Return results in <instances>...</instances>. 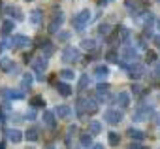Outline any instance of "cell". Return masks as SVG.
Returning a JSON list of instances; mask_svg holds the SVG:
<instances>
[{
    "label": "cell",
    "instance_id": "14",
    "mask_svg": "<svg viewBox=\"0 0 160 149\" xmlns=\"http://www.w3.org/2000/svg\"><path fill=\"white\" fill-rule=\"evenodd\" d=\"M53 113L58 115V117H62V119H68V117L72 115V110H70L68 106H57V110H55Z\"/></svg>",
    "mask_w": 160,
    "mask_h": 149
},
{
    "label": "cell",
    "instance_id": "26",
    "mask_svg": "<svg viewBox=\"0 0 160 149\" xmlns=\"http://www.w3.org/2000/svg\"><path fill=\"white\" fill-rule=\"evenodd\" d=\"M128 134H130V138H134V140H143V132L138 130V128H130Z\"/></svg>",
    "mask_w": 160,
    "mask_h": 149
},
{
    "label": "cell",
    "instance_id": "10",
    "mask_svg": "<svg viewBox=\"0 0 160 149\" xmlns=\"http://www.w3.org/2000/svg\"><path fill=\"white\" fill-rule=\"evenodd\" d=\"M130 78L132 80H138V78H141L143 76V74H145V66L143 64H139V62H136V64H132L130 66Z\"/></svg>",
    "mask_w": 160,
    "mask_h": 149
},
{
    "label": "cell",
    "instance_id": "35",
    "mask_svg": "<svg viewBox=\"0 0 160 149\" xmlns=\"http://www.w3.org/2000/svg\"><path fill=\"white\" fill-rule=\"evenodd\" d=\"M27 119H28V121H34V119H36V113H34V110H30V111L27 113Z\"/></svg>",
    "mask_w": 160,
    "mask_h": 149
},
{
    "label": "cell",
    "instance_id": "31",
    "mask_svg": "<svg viewBox=\"0 0 160 149\" xmlns=\"http://www.w3.org/2000/svg\"><path fill=\"white\" fill-rule=\"evenodd\" d=\"M32 81H34V78L30 76V74H25V78H23V89L30 87V85H32Z\"/></svg>",
    "mask_w": 160,
    "mask_h": 149
},
{
    "label": "cell",
    "instance_id": "2",
    "mask_svg": "<svg viewBox=\"0 0 160 149\" xmlns=\"http://www.w3.org/2000/svg\"><path fill=\"white\" fill-rule=\"evenodd\" d=\"M32 68L36 72V80L38 81H43V70L47 68V57H38L32 60Z\"/></svg>",
    "mask_w": 160,
    "mask_h": 149
},
{
    "label": "cell",
    "instance_id": "11",
    "mask_svg": "<svg viewBox=\"0 0 160 149\" xmlns=\"http://www.w3.org/2000/svg\"><path fill=\"white\" fill-rule=\"evenodd\" d=\"M108 76H109V68L108 66H104V64H100V66H96L94 68V78L96 80H108Z\"/></svg>",
    "mask_w": 160,
    "mask_h": 149
},
{
    "label": "cell",
    "instance_id": "21",
    "mask_svg": "<svg viewBox=\"0 0 160 149\" xmlns=\"http://www.w3.org/2000/svg\"><path fill=\"white\" fill-rule=\"evenodd\" d=\"M2 95L8 96V98H23V96H25L23 91H15V89H12V91H2Z\"/></svg>",
    "mask_w": 160,
    "mask_h": 149
},
{
    "label": "cell",
    "instance_id": "41",
    "mask_svg": "<svg viewBox=\"0 0 160 149\" xmlns=\"http://www.w3.org/2000/svg\"><path fill=\"white\" fill-rule=\"evenodd\" d=\"M156 27H158V30H160V19H158V21H156Z\"/></svg>",
    "mask_w": 160,
    "mask_h": 149
},
{
    "label": "cell",
    "instance_id": "20",
    "mask_svg": "<svg viewBox=\"0 0 160 149\" xmlns=\"http://www.w3.org/2000/svg\"><path fill=\"white\" fill-rule=\"evenodd\" d=\"M79 141H81V145H83V147H87V149H89V147L92 145V136H91L89 132H85V134H81Z\"/></svg>",
    "mask_w": 160,
    "mask_h": 149
},
{
    "label": "cell",
    "instance_id": "9",
    "mask_svg": "<svg viewBox=\"0 0 160 149\" xmlns=\"http://www.w3.org/2000/svg\"><path fill=\"white\" fill-rule=\"evenodd\" d=\"M79 104H81V108H85L87 113H94V111L98 110V102H96L94 98H85V100L79 98Z\"/></svg>",
    "mask_w": 160,
    "mask_h": 149
},
{
    "label": "cell",
    "instance_id": "17",
    "mask_svg": "<svg viewBox=\"0 0 160 149\" xmlns=\"http://www.w3.org/2000/svg\"><path fill=\"white\" fill-rule=\"evenodd\" d=\"M15 66L12 62V59H0V70L2 72H12Z\"/></svg>",
    "mask_w": 160,
    "mask_h": 149
},
{
    "label": "cell",
    "instance_id": "16",
    "mask_svg": "<svg viewBox=\"0 0 160 149\" xmlns=\"http://www.w3.org/2000/svg\"><path fill=\"white\" fill-rule=\"evenodd\" d=\"M42 15H43V13H42V10H40V8L32 10V12H30V23H32V25H40Z\"/></svg>",
    "mask_w": 160,
    "mask_h": 149
},
{
    "label": "cell",
    "instance_id": "36",
    "mask_svg": "<svg viewBox=\"0 0 160 149\" xmlns=\"http://www.w3.org/2000/svg\"><path fill=\"white\" fill-rule=\"evenodd\" d=\"M139 89H141V87H138V85H134V87H132V91H134V95H138V93H139Z\"/></svg>",
    "mask_w": 160,
    "mask_h": 149
},
{
    "label": "cell",
    "instance_id": "34",
    "mask_svg": "<svg viewBox=\"0 0 160 149\" xmlns=\"http://www.w3.org/2000/svg\"><path fill=\"white\" fill-rule=\"evenodd\" d=\"M68 38H70V32H68V30L58 32V40H68Z\"/></svg>",
    "mask_w": 160,
    "mask_h": 149
},
{
    "label": "cell",
    "instance_id": "5",
    "mask_svg": "<svg viewBox=\"0 0 160 149\" xmlns=\"http://www.w3.org/2000/svg\"><path fill=\"white\" fill-rule=\"evenodd\" d=\"M62 23H64V13H62V12L53 13V19H51V23H49V32H58L60 27H62Z\"/></svg>",
    "mask_w": 160,
    "mask_h": 149
},
{
    "label": "cell",
    "instance_id": "7",
    "mask_svg": "<svg viewBox=\"0 0 160 149\" xmlns=\"http://www.w3.org/2000/svg\"><path fill=\"white\" fill-rule=\"evenodd\" d=\"M28 44H30V38H28V36H23V34H15V36L12 38V42H10V45H13V47H17V49L27 47Z\"/></svg>",
    "mask_w": 160,
    "mask_h": 149
},
{
    "label": "cell",
    "instance_id": "28",
    "mask_svg": "<svg viewBox=\"0 0 160 149\" xmlns=\"http://www.w3.org/2000/svg\"><path fill=\"white\" fill-rule=\"evenodd\" d=\"M73 76H75L73 70H68V68L60 72V78H62V80H73Z\"/></svg>",
    "mask_w": 160,
    "mask_h": 149
},
{
    "label": "cell",
    "instance_id": "6",
    "mask_svg": "<svg viewBox=\"0 0 160 149\" xmlns=\"http://www.w3.org/2000/svg\"><path fill=\"white\" fill-rule=\"evenodd\" d=\"M106 100H109V85L100 83L96 87V102H106Z\"/></svg>",
    "mask_w": 160,
    "mask_h": 149
},
{
    "label": "cell",
    "instance_id": "32",
    "mask_svg": "<svg viewBox=\"0 0 160 149\" xmlns=\"http://www.w3.org/2000/svg\"><path fill=\"white\" fill-rule=\"evenodd\" d=\"M98 34H100V36H108V34H109V25H106V23L100 25V27H98Z\"/></svg>",
    "mask_w": 160,
    "mask_h": 149
},
{
    "label": "cell",
    "instance_id": "42",
    "mask_svg": "<svg viewBox=\"0 0 160 149\" xmlns=\"http://www.w3.org/2000/svg\"><path fill=\"white\" fill-rule=\"evenodd\" d=\"M158 2H160V0H158Z\"/></svg>",
    "mask_w": 160,
    "mask_h": 149
},
{
    "label": "cell",
    "instance_id": "38",
    "mask_svg": "<svg viewBox=\"0 0 160 149\" xmlns=\"http://www.w3.org/2000/svg\"><path fill=\"white\" fill-rule=\"evenodd\" d=\"M130 149H141V147H139V145H138V143H136V145H134V143H132V147H130Z\"/></svg>",
    "mask_w": 160,
    "mask_h": 149
},
{
    "label": "cell",
    "instance_id": "39",
    "mask_svg": "<svg viewBox=\"0 0 160 149\" xmlns=\"http://www.w3.org/2000/svg\"><path fill=\"white\" fill-rule=\"evenodd\" d=\"M92 149H104V145H94Z\"/></svg>",
    "mask_w": 160,
    "mask_h": 149
},
{
    "label": "cell",
    "instance_id": "3",
    "mask_svg": "<svg viewBox=\"0 0 160 149\" xmlns=\"http://www.w3.org/2000/svg\"><path fill=\"white\" fill-rule=\"evenodd\" d=\"M81 59V53H79V49H75V47H72V45H68L64 51H62V60L64 62H75V60H79Z\"/></svg>",
    "mask_w": 160,
    "mask_h": 149
},
{
    "label": "cell",
    "instance_id": "43",
    "mask_svg": "<svg viewBox=\"0 0 160 149\" xmlns=\"http://www.w3.org/2000/svg\"><path fill=\"white\" fill-rule=\"evenodd\" d=\"M27 2H28V0H27Z\"/></svg>",
    "mask_w": 160,
    "mask_h": 149
},
{
    "label": "cell",
    "instance_id": "29",
    "mask_svg": "<svg viewBox=\"0 0 160 149\" xmlns=\"http://www.w3.org/2000/svg\"><path fill=\"white\" fill-rule=\"evenodd\" d=\"M91 80H89V76H87V74H85V76H81V80H79V85H77V89L79 91H83L85 87H87V83H89Z\"/></svg>",
    "mask_w": 160,
    "mask_h": 149
},
{
    "label": "cell",
    "instance_id": "23",
    "mask_svg": "<svg viewBox=\"0 0 160 149\" xmlns=\"http://www.w3.org/2000/svg\"><path fill=\"white\" fill-rule=\"evenodd\" d=\"M12 30H13V21H12V19L4 21V23H2V34H10Z\"/></svg>",
    "mask_w": 160,
    "mask_h": 149
},
{
    "label": "cell",
    "instance_id": "19",
    "mask_svg": "<svg viewBox=\"0 0 160 149\" xmlns=\"http://www.w3.org/2000/svg\"><path fill=\"white\" fill-rule=\"evenodd\" d=\"M100 130H102V125H100L98 121H91V123H89V134H91V136L100 134Z\"/></svg>",
    "mask_w": 160,
    "mask_h": 149
},
{
    "label": "cell",
    "instance_id": "25",
    "mask_svg": "<svg viewBox=\"0 0 160 149\" xmlns=\"http://www.w3.org/2000/svg\"><path fill=\"white\" fill-rule=\"evenodd\" d=\"M81 45H83V49H89V51H91V49H94V47H96V42H94V40H91V38H85V40L81 42Z\"/></svg>",
    "mask_w": 160,
    "mask_h": 149
},
{
    "label": "cell",
    "instance_id": "40",
    "mask_svg": "<svg viewBox=\"0 0 160 149\" xmlns=\"http://www.w3.org/2000/svg\"><path fill=\"white\" fill-rule=\"evenodd\" d=\"M4 147H6V143H4V141H0V149H4Z\"/></svg>",
    "mask_w": 160,
    "mask_h": 149
},
{
    "label": "cell",
    "instance_id": "33",
    "mask_svg": "<svg viewBox=\"0 0 160 149\" xmlns=\"http://www.w3.org/2000/svg\"><path fill=\"white\" fill-rule=\"evenodd\" d=\"M147 62H156V53L154 51H147Z\"/></svg>",
    "mask_w": 160,
    "mask_h": 149
},
{
    "label": "cell",
    "instance_id": "37",
    "mask_svg": "<svg viewBox=\"0 0 160 149\" xmlns=\"http://www.w3.org/2000/svg\"><path fill=\"white\" fill-rule=\"evenodd\" d=\"M154 44H156V45L160 47V36H154Z\"/></svg>",
    "mask_w": 160,
    "mask_h": 149
},
{
    "label": "cell",
    "instance_id": "8",
    "mask_svg": "<svg viewBox=\"0 0 160 149\" xmlns=\"http://www.w3.org/2000/svg\"><path fill=\"white\" fill-rule=\"evenodd\" d=\"M149 113H151V110H149L147 106H138L136 111L132 113V119H134V121H145V119L149 117Z\"/></svg>",
    "mask_w": 160,
    "mask_h": 149
},
{
    "label": "cell",
    "instance_id": "24",
    "mask_svg": "<svg viewBox=\"0 0 160 149\" xmlns=\"http://www.w3.org/2000/svg\"><path fill=\"white\" fill-rule=\"evenodd\" d=\"M30 104H32V108H42V106H45V102H43V98H42L40 95H36V96H32V100H30Z\"/></svg>",
    "mask_w": 160,
    "mask_h": 149
},
{
    "label": "cell",
    "instance_id": "13",
    "mask_svg": "<svg viewBox=\"0 0 160 149\" xmlns=\"http://www.w3.org/2000/svg\"><path fill=\"white\" fill-rule=\"evenodd\" d=\"M57 91H58L62 96H70V95L73 93V89H72L68 83H64V81H58V85H57Z\"/></svg>",
    "mask_w": 160,
    "mask_h": 149
},
{
    "label": "cell",
    "instance_id": "27",
    "mask_svg": "<svg viewBox=\"0 0 160 149\" xmlns=\"http://www.w3.org/2000/svg\"><path fill=\"white\" fill-rule=\"evenodd\" d=\"M27 140L36 141V140H38V128H30V130H27Z\"/></svg>",
    "mask_w": 160,
    "mask_h": 149
},
{
    "label": "cell",
    "instance_id": "18",
    "mask_svg": "<svg viewBox=\"0 0 160 149\" xmlns=\"http://www.w3.org/2000/svg\"><path fill=\"white\" fill-rule=\"evenodd\" d=\"M43 123H45L49 128H55V113H53V111H45V113H43Z\"/></svg>",
    "mask_w": 160,
    "mask_h": 149
},
{
    "label": "cell",
    "instance_id": "30",
    "mask_svg": "<svg viewBox=\"0 0 160 149\" xmlns=\"http://www.w3.org/2000/svg\"><path fill=\"white\" fill-rule=\"evenodd\" d=\"M106 59H108L109 62H117V60H119V55H117V51H113V49H111V51H108V53H106Z\"/></svg>",
    "mask_w": 160,
    "mask_h": 149
},
{
    "label": "cell",
    "instance_id": "12",
    "mask_svg": "<svg viewBox=\"0 0 160 149\" xmlns=\"http://www.w3.org/2000/svg\"><path fill=\"white\" fill-rule=\"evenodd\" d=\"M115 102H117L121 108H128V106H130V96H128V93H119V95L115 96Z\"/></svg>",
    "mask_w": 160,
    "mask_h": 149
},
{
    "label": "cell",
    "instance_id": "1",
    "mask_svg": "<svg viewBox=\"0 0 160 149\" xmlns=\"http://www.w3.org/2000/svg\"><path fill=\"white\" fill-rule=\"evenodd\" d=\"M89 21H91V12H89V10H83V12H79V13L72 19V25H73V28H75L77 32H81V30H85V27H87Z\"/></svg>",
    "mask_w": 160,
    "mask_h": 149
},
{
    "label": "cell",
    "instance_id": "15",
    "mask_svg": "<svg viewBox=\"0 0 160 149\" xmlns=\"http://www.w3.org/2000/svg\"><path fill=\"white\" fill-rule=\"evenodd\" d=\"M8 140L13 141V143H19L23 140V136H21V132L17 128H12V130H8Z\"/></svg>",
    "mask_w": 160,
    "mask_h": 149
},
{
    "label": "cell",
    "instance_id": "4",
    "mask_svg": "<svg viewBox=\"0 0 160 149\" xmlns=\"http://www.w3.org/2000/svg\"><path fill=\"white\" fill-rule=\"evenodd\" d=\"M104 119H106V123H109V125H119L121 121H122V111H119V110H106V113H104Z\"/></svg>",
    "mask_w": 160,
    "mask_h": 149
},
{
    "label": "cell",
    "instance_id": "22",
    "mask_svg": "<svg viewBox=\"0 0 160 149\" xmlns=\"http://www.w3.org/2000/svg\"><path fill=\"white\" fill-rule=\"evenodd\" d=\"M108 141H109V145L117 147V145L121 143V136H119L117 132H109V134H108Z\"/></svg>",
    "mask_w": 160,
    "mask_h": 149
}]
</instances>
